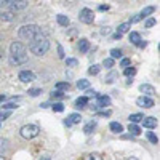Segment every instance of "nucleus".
<instances>
[{"label":"nucleus","instance_id":"f257e3e1","mask_svg":"<svg viewBox=\"0 0 160 160\" xmlns=\"http://www.w3.org/2000/svg\"><path fill=\"white\" fill-rule=\"evenodd\" d=\"M29 50H31L32 55H35V56H43L45 53L50 50V40H48V37L45 34H42L40 37L34 38L32 42L29 43Z\"/></svg>","mask_w":160,"mask_h":160},{"label":"nucleus","instance_id":"f03ea898","mask_svg":"<svg viewBox=\"0 0 160 160\" xmlns=\"http://www.w3.org/2000/svg\"><path fill=\"white\" fill-rule=\"evenodd\" d=\"M42 34H43L42 29H40V26H37V24H24L18 31V37L21 40H28V42H32L34 38L40 37Z\"/></svg>","mask_w":160,"mask_h":160},{"label":"nucleus","instance_id":"7ed1b4c3","mask_svg":"<svg viewBox=\"0 0 160 160\" xmlns=\"http://www.w3.org/2000/svg\"><path fill=\"white\" fill-rule=\"evenodd\" d=\"M38 133H40V128L34 123H28V125L21 127V130H19V135L24 139H34L38 136Z\"/></svg>","mask_w":160,"mask_h":160},{"label":"nucleus","instance_id":"20e7f679","mask_svg":"<svg viewBox=\"0 0 160 160\" xmlns=\"http://www.w3.org/2000/svg\"><path fill=\"white\" fill-rule=\"evenodd\" d=\"M78 19L83 24H91L93 21H95V13H93V10H90V8H82L80 13H78Z\"/></svg>","mask_w":160,"mask_h":160},{"label":"nucleus","instance_id":"39448f33","mask_svg":"<svg viewBox=\"0 0 160 160\" xmlns=\"http://www.w3.org/2000/svg\"><path fill=\"white\" fill-rule=\"evenodd\" d=\"M18 55H26V47L19 40H15L10 45V56H18Z\"/></svg>","mask_w":160,"mask_h":160},{"label":"nucleus","instance_id":"423d86ee","mask_svg":"<svg viewBox=\"0 0 160 160\" xmlns=\"http://www.w3.org/2000/svg\"><path fill=\"white\" fill-rule=\"evenodd\" d=\"M108 106H111V98L108 95H96V102L95 106H91L93 109H99V108H108Z\"/></svg>","mask_w":160,"mask_h":160},{"label":"nucleus","instance_id":"0eeeda50","mask_svg":"<svg viewBox=\"0 0 160 160\" xmlns=\"http://www.w3.org/2000/svg\"><path fill=\"white\" fill-rule=\"evenodd\" d=\"M29 5V2H26V0H10V7L8 10L10 11H21V10H26Z\"/></svg>","mask_w":160,"mask_h":160},{"label":"nucleus","instance_id":"6e6552de","mask_svg":"<svg viewBox=\"0 0 160 160\" xmlns=\"http://www.w3.org/2000/svg\"><path fill=\"white\" fill-rule=\"evenodd\" d=\"M136 104L139 106V108H142V109H151V108H154V99L148 98V96H139L136 99Z\"/></svg>","mask_w":160,"mask_h":160},{"label":"nucleus","instance_id":"1a4fd4ad","mask_svg":"<svg viewBox=\"0 0 160 160\" xmlns=\"http://www.w3.org/2000/svg\"><path fill=\"white\" fill-rule=\"evenodd\" d=\"M18 78L21 80L22 83H29V82H34V80H35V74L32 71H21Z\"/></svg>","mask_w":160,"mask_h":160},{"label":"nucleus","instance_id":"9d476101","mask_svg":"<svg viewBox=\"0 0 160 160\" xmlns=\"http://www.w3.org/2000/svg\"><path fill=\"white\" fill-rule=\"evenodd\" d=\"M80 120H82V117H80V114L74 112V114L68 115V118L64 120V125H66V127H72V125H75V123H80Z\"/></svg>","mask_w":160,"mask_h":160},{"label":"nucleus","instance_id":"9b49d317","mask_svg":"<svg viewBox=\"0 0 160 160\" xmlns=\"http://www.w3.org/2000/svg\"><path fill=\"white\" fill-rule=\"evenodd\" d=\"M139 91L144 93L142 96H148V98H151V96L155 95V88H154L152 85H149V83H142V85H139Z\"/></svg>","mask_w":160,"mask_h":160},{"label":"nucleus","instance_id":"f8f14e48","mask_svg":"<svg viewBox=\"0 0 160 160\" xmlns=\"http://www.w3.org/2000/svg\"><path fill=\"white\" fill-rule=\"evenodd\" d=\"M29 59L28 55H18V56H10V62L13 66H21V64H26Z\"/></svg>","mask_w":160,"mask_h":160},{"label":"nucleus","instance_id":"ddd939ff","mask_svg":"<svg viewBox=\"0 0 160 160\" xmlns=\"http://www.w3.org/2000/svg\"><path fill=\"white\" fill-rule=\"evenodd\" d=\"M141 123H142L144 128L154 130V128L157 127V118H155V117H144V118L141 120Z\"/></svg>","mask_w":160,"mask_h":160},{"label":"nucleus","instance_id":"4468645a","mask_svg":"<svg viewBox=\"0 0 160 160\" xmlns=\"http://www.w3.org/2000/svg\"><path fill=\"white\" fill-rule=\"evenodd\" d=\"M15 19V13L10 11V10H2L0 11V21H5V22H11Z\"/></svg>","mask_w":160,"mask_h":160},{"label":"nucleus","instance_id":"2eb2a0df","mask_svg":"<svg viewBox=\"0 0 160 160\" xmlns=\"http://www.w3.org/2000/svg\"><path fill=\"white\" fill-rule=\"evenodd\" d=\"M78 50L80 53H87L90 50V42H88V38H80V42H78Z\"/></svg>","mask_w":160,"mask_h":160},{"label":"nucleus","instance_id":"dca6fc26","mask_svg":"<svg viewBox=\"0 0 160 160\" xmlns=\"http://www.w3.org/2000/svg\"><path fill=\"white\" fill-rule=\"evenodd\" d=\"M87 104H88V98H87V96H80V98L75 99V108H77V109L87 108Z\"/></svg>","mask_w":160,"mask_h":160},{"label":"nucleus","instance_id":"f3484780","mask_svg":"<svg viewBox=\"0 0 160 160\" xmlns=\"http://www.w3.org/2000/svg\"><path fill=\"white\" fill-rule=\"evenodd\" d=\"M56 21H58L59 26H62V28H68V26L71 24V19L66 16V15H58L56 16Z\"/></svg>","mask_w":160,"mask_h":160},{"label":"nucleus","instance_id":"a211bd4d","mask_svg":"<svg viewBox=\"0 0 160 160\" xmlns=\"http://www.w3.org/2000/svg\"><path fill=\"white\" fill-rule=\"evenodd\" d=\"M109 128H111L112 133H115V135H118V133H122V131H123V125H122V123H118V122H111Z\"/></svg>","mask_w":160,"mask_h":160},{"label":"nucleus","instance_id":"6ab92c4d","mask_svg":"<svg viewBox=\"0 0 160 160\" xmlns=\"http://www.w3.org/2000/svg\"><path fill=\"white\" fill-rule=\"evenodd\" d=\"M130 28H131V24H130V22H122V24H118V28H117V34L123 35V34H127V32L130 31Z\"/></svg>","mask_w":160,"mask_h":160},{"label":"nucleus","instance_id":"aec40b11","mask_svg":"<svg viewBox=\"0 0 160 160\" xmlns=\"http://www.w3.org/2000/svg\"><path fill=\"white\" fill-rule=\"evenodd\" d=\"M95 128H96V122H95V120H91V122H88V123L83 127V133H85V135H91Z\"/></svg>","mask_w":160,"mask_h":160},{"label":"nucleus","instance_id":"412c9836","mask_svg":"<svg viewBox=\"0 0 160 160\" xmlns=\"http://www.w3.org/2000/svg\"><path fill=\"white\" fill-rule=\"evenodd\" d=\"M55 88H56V91H69L71 83H69V82H58V83L55 85Z\"/></svg>","mask_w":160,"mask_h":160},{"label":"nucleus","instance_id":"4be33fe9","mask_svg":"<svg viewBox=\"0 0 160 160\" xmlns=\"http://www.w3.org/2000/svg\"><path fill=\"white\" fill-rule=\"evenodd\" d=\"M128 38H130V42H131L133 45H138V43L141 42V35H139V32H130Z\"/></svg>","mask_w":160,"mask_h":160},{"label":"nucleus","instance_id":"5701e85b","mask_svg":"<svg viewBox=\"0 0 160 160\" xmlns=\"http://www.w3.org/2000/svg\"><path fill=\"white\" fill-rule=\"evenodd\" d=\"M142 118H144V115H142V114H130V117H128L130 123H133V125H136L138 122H141Z\"/></svg>","mask_w":160,"mask_h":160},{"label":"nucleus","instance_id":"b1692460","mask_svg":"<svg viewBox=\"0 0 160 160\" xmlns=\"http://www.w3.org/2000/svg\"><path fill=\"white\" fill-rule=\"evenodd\" d=\"M154 11H155V7H152V5H151V7H146V8L139 13V16H141V19H142V18H148L149 15H152Z\"/></svg>","mask_w":160,"mask_h":160},{"label":"nucleus","instance_id":"393cba45","mask_svg":"<svg viewBox=\"0 0 160 160\" xmlns=\"http://www.w3.org/2000/svg\"><path fill=\"white\" fill-rule=\"evenodd\" d=\"M77 88H78V90H88V88H90V80L80 78L78 82H77Z\"/></svg>","mask_w":160,"mask_h":160},{"label":"nucleus","instance_id":"a878e982","mask_svg":"<svg viewBox=\"0 0 160 160\" xmlns=\"http://www.w3.org/2000/svg\"><path fill=\"white\" fill-rule=\"evenodd\" d=\"M128 131H130L131 136H139V135H141V128H139L138 125H133V123H130Z\"/></svg>","mask_w":160,"mask_h":160},{"label":"nucleus","instance_id":"bb28decb","mask_svg":"<svg viewBox=\"0 0 160 160\" xmlns=\"http://www.w3.org/2000/svg\"><path fill=\"white\" fill-rule=\"evenodd\" d=\"M122 55H123V53H122V50H120V48H112L111 50V58L115 61V59H122Z\"/></svg>","mask_w":160,"mask_h":160},{"label":"nucleus","instance_id":"cd10ccee","mask_svg":"<svg viewBox=\"0 0 160 160\" xmlns=\"http://www.w3.org/2000/svg\"><path fill=\"white\" fill-rule=\"evenodd\" d=\"M146 138L151 141V144H158V138L154 131H146Z\"/></svg>","mask_w":160,"mask_h":160},{"label":"nucleus","instance_id":"c85d7f7f","mask_svg":"<svg viewBox=\"0 0 160 160\" xmlns=\"http://www.w3.org/2000/svg\"><path fill=\"white\" fill-rule=\"evenodd\" d=\"M135 74H136V68H133V66H128V68L123 69V75H127L128 78H131Z\"/></svg>","mask_w":160,"mask_h":160},{"label":"nucleus","instance_id":"c756f323","mask_svg":"<svg viewBox=\"0 0 160 160\" xmlns=\"http://www.w3.org/2000/svg\"><path fill=\"white\" fill-rule=\"evenodd\" d=\"M99 71H101V66H99V64H93V66H90L88 74H90V75H98Z\"/></svg>","mask_w":160,"mask_h":160},{"label":"nucleus","instance_id":"7c9ffc66","mask_svg":"<svg viewBox=\"0 0 160 160\" xmlns=\"http://www.w3.org/2000/svg\"><path fill=\"white\" fill-rule=\"evenodd\" d=\"M82 160H102V157L99 154H96V152H91V154H87Z\"/></svg>","mask_w":160,"mask_h":160},{"label":"nucleus","instance_id":"2f4dec72","mask_svg":"<svg viewBox=\"0 0 160 160\" xmlns=\"http://www.w3.org/2000/svg\"><path fill=\"white\" fill-rule=\"evenodd\" d=\"M114 64H115V61L112 59V58H106L104 61H102V66L106 69H112L114 68Z\"/></svg>","mask_w":160,"mask_h":160},{"label":"nucleus","instance_id":"473e14b6","mask_svg":"<svg viewBox=\"0 0 160 160\" xmlns=\"http://www.w3.org/2000/svg\"><path fill=\"white\" fill-rule=\"evenodd\" d=\"M51 109L55 112H62L64 111V104L62 102H55V104H51Z\"/></svg>","mask_w":160,"mask_h":160},{"label":"nucleus","instance_id":"72a5a7b5","mask_svg":"<svg viewBox=\"0 0 160 160\" xmlns=\"http://www.w3.org/2000/svg\"><path fill=\"white\" fill-rule=\"evenodd\" d=\"M117 77H118V74H117L115 71H112L111 74L106 75V82H108V83H112V82H114V78H117Z\"/></svg>","mask_w":160,"mask_h":160},{"label":"nucleus","instance_id":"f704fd0d","mask_svg":"<svg viewBox=\"0 0 160 160\" xmlns=\"http://www.w3.org/2000/svg\"><path fill=\"white\" fill-rule=\"evenodd\" d=\"M7 149H8V139L2 138V139H0V152H5Z\"/></svg>","mask_w":160,"mask_h":160},{"label":"nucleus","instance_id":"c9c22d12","mask_svg":"<svg viewBox=\"0 0 160 160\" xmlns=\"http://www.w3.org/2000/svg\"><path fill=\"white\" fill-rule=\"evenodd\" d=\"M66 64H68V68H77L78 61L75 58H68V59H66Z\"/></svg>","mask_w":160,"mask_h":160},{"label":"nucleus","instance_id":"e433bc0d","mask_svg":"<svg viewBox=\"0 0 160 160\" xmlns=\"http://www.w3.org/2000/svg\"><path fill=\"white\" fill-rule=\"evenodd\" d=\"M66 95H64V93L62 91H53L51 93V99H62Z\"/></svg>","mask_w":160,"mask_h":160},{"label":"nucleus","instance_id":"4c0bfd02","mask_svg":"<svg viewBox=\"0 0 160 160\" xmlns=\"http://www.w3.org/2000/svg\"><path fill=\"white\" fill-rule=\"evenodd\" d=\"M28 93H29L31 96H34V98H35V96H38V95H42V88H31Z\"/></svg>","mask_w":160,"mask_h":160},{"label":"nucleus","instance_id":"58836bf2","mask_svg":"<svg viewBox=\"0 0 160 160\" xmlns=\"http://www.w3.org/2000/svg\"><path fill=\"white\" fill-rule=\"evenodd\" d=\"M128 66H131V59H128V58H122L120 59V68H128Z\"/></svg>","mask_w":160,"mask_h":160},{"label":"nucleus","instance_id":"ea45409f","mask_svg":"<svg viewBox=\"0 0 160 160\" xmlns=\"http://www.w3.org/2000/svg\"><path fill=\"white\" fill-rule=\"evenodd\" d=\"M2 108H3V111H8V109H16V108H18V104H16V102H8V104H3Z\"/></svg>","mask_w":160,"mask_h":160},{"label":"nucleus","instance_id":"a19ab883","mask_svg":"<svg viewBox=\"0 0 160 160\" xmlns=\"http://www.w3.org/2000/svg\"><path fill=\"white\" fill-rule=\"evenodd\" d=\"M10 115H11V112H10V111H3V112H0V123H2L3 120H7Z\"/></svg>","mask_w":160,"mask_h":160},{"label":"nucleus","instance_id":"79ce46f5","mask_svg":"<svg viewBox=\"0 0 160 160\" xmlns=\"http://www.w3.org/2000/svg\"><path fill=\"white\" fill-rule=\"evenodd\" d=\"M8 7H10V0H0V11L8 10Z\"/></svg>","mask_w":160,"mask_h":160},{"label":"nucleus","instance_id":"37998d69","mask_svg":"<svg viewBox=\"0 0 160 160\" xmlns=\"http://www.w3.org/2000/svg\"><path fill=\"white\" fill-rule=\"evenodd\" d=\"M144 26L146 28H152V26H155V18H148L146 22H144Z\"/></svg>","mask_w":160,"mask_h":160},{"label":"nucleus","instance_id":"c03bdc74","mask_svg":"<svg viewBox=\"0 0 160 160\" xmlns=\"http://www.w3.org/2000/svg\"><path fill=\"white\" fill-rule=\"evenodd\" d=\"M111 111H102V112H96V117H111Z\"/></svg>","mask_w":160,"mask_h":160},{"label":"nucleus","instance_id":"a18cd8bd","mask_svg":"<svg viewBox=\"0 0 160 160\" xmlns=\"http://www.w3.org/2000/svg\"><path fill=\"white\" fill-rule=\"evenodd\" d=\"M139 21H141V16H139V15H135L133 18H130L128 22H130V24H135V22H139Z\"/></svg>","mask_w":160,"mask_h":160},{"label":"nucleus","instance_id":"49530a36","mask_svg":"<svg viewBox=\"0 0 160 160\" xmlns=\"http://www.w3.org/2000/svg\"><path fill=\"white\" fill-rule=\"evenodd\" d=\"M58 56L61 58V59H64V50H62V47L58 43Z\"/></svg>","mask_w":160,"mask_h":160},{"label":"nucleus","instance_id":"de8ad7c7","mask_svg":"<svg viewBox=\"0 0 160 160\" xmlns=\"http://www.w3.org/2000/svg\"><path fill=\"white\" fill-rule=\"evenodd\" d=\"M98 10H99V11H108V10H109V5H99Z\"/></svg>","mask_w":160,"mask_h":160},{"label":"nucleus","instance_id":"09e8293b","mask_svg":"<svg viewBox=\"0 0 160 160\" xmlns=\"http://www.w3.org/2000/svg\"><path fill=\"white\" fill-rule=\"evenodd\" d=\"M146 45H148V42H146V40H141V42H139V43H138L136 47H139V48H144Z\"/></svg>","mask_w":160,"mask_h":160},{"label":"nucleus","instance_id":"8fccbe9b","mask_svg":"<svg viewBox=\"0 0 160 160\" xmlns=\"http://www.w3.org/2000/svg\"><path fill=\"white\" fill-rule=\"evenodd\" d=\"M112 38H114V40H120V38H122V35H120V34H117V32H115V34L112 35Z\"/></svg>","mask_w":160,"mask_h":160},{"label":"nucleus","instance_id":"3c124183","mask_svg":"<svg viewBox=\"0 0 160 160\" xmlns=\"http://www.w3.org/2000/svg\"><path fill=\"white\" fill-rule=\"evenodd\" d=\"M40 108H43V109H45V108H50V104H48V102H43V104H40Z\"/></svg>","mask_w":160,"mask_h":160},{"label":"nucleus","instance_id":"603ef678","mask_svg":"<svg viewBox=\"0 0 160 160\" xmlns=\"http://www.w3.org/2000/svg\"><path fill=\"white\" fill-rule=\"evenodd\" d=\"M40 160H51V157H50V155H43V157L40 158Z\"/></svg>","mask_w":160,"mask_h":160},{"label":"nucleus","instance_id":"864d4df0","mask_svg":"<svg viewBox=\"0 0 160 160\" xmlns=\"http://www.w3.org/2000/svg\"><path fill=\"white\" fill-rule=\"evenodd\" d=\"M5 101V95H0V102H3Z\"/></svg>","mask_w":160,"mask_h":160},{"label":"nucleus","instance_id":"5fc2aeb1","mask_svg":"<svg viewBox=\"0 0 160 160\" xmlns=\"http://www.w3.org/2000/svg\"><path fill=\"white\" fill-rule=\"evenodd\" d=\"M2 58H3V50L0 48V59H2Z\"/></svg>","mask_w":160,"mask_h":160},{"label":"nucleus","instance_id":"6e6d98bb","mask_svg":"<svg viewBox=\"0 0 160 160\" xmlns=\"http://www.w3.org/2000/svg\"><path fill=\"white\" fill-rule=\"evenodd\" d=\"M127 160H138V157H128Z\"/></svg>","mask_w":160,"mask_h":160},{"label":"nucleus","instance_id":"4d7b16f0","mask_svg":"<svg viewBox=\"0 0 160 160\" xmlns=\"http://www.w3.org/2000/svg\"><path fill=\"white\" fill-rule=\"evenodd\" d=\"M0 160H5V157H3V155H0Z\"/></svg>","mask_w":160,"mask_h":160},{"label":"nucleus","instance_id":"13d9d810","mask_svg":"<svg viewBox=\"0 0 160 160\" xmlns=\"http://www.w3.org/2000/svg\"><path fill=\"white\" fill-rule=\"evenodd\" d=\"M0 40H2V37H0Z\"/></svg>","mask_w":160,"mask_h":160}]
</instances>
